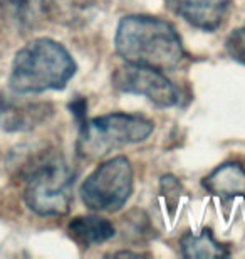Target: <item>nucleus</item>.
Masks as SVG:
<instances>
[{"label":"nucleus","instance_id":"f257e3e1","mask_svg":"<svg viewBox=\"0 0 245 259\" xmlns=\"http://www.w3.org/2000/svg\"><path fill=\"white\" fill-rule=\"evenodd\" d=\"M114 46L128 64L161 72L175 69L185 58L183 42L176 29L153 15H126L119 20Z\"/></svg>","mask_w":245,"mask_h":259},{"label":"nucleus","instance_id":"f03ea898","mask_svg":"<svg viewBox=\"0 0 245 259\" xmlns=\"http://www.w3.org/2000/svg\"><path fill=\"white\" fill-rule=\"evenodd\" d=\"M77 66L64 46L52 39H35L15 54L9 84L19 95L62 90L76 74Z\"/></svg>","mask_w":245,"mask_h":259},{"label":"nucleus","instance_id":"7ed1b4c3","mask_svg":"<svg viewBox=\"0 0 245 259\" xmlns=\"http://www.w3.org/2000/svg\"><path fill=\"white\" fill-rule=\"evenodd\" d=\"M25 202L37 215H64L72 204L74 174L56 155H40L32 160L25 175Z\"/></svg>","mask_w":245,"mask_h":259},{"label":"nucleus","instance_id":"20e7f679","mask_svg":"<svg viewBox=\"0 0 245 259\" xmlns=\"http://www.w3.org/2000/svg\"><path fill=\"white\" fill-rule=\"evenodd\" d=\"M155 130V123L131 113H109L81 125L77 150L82 157H104L114 148L139 143Z\"/></svg>","mask_w":245,"mask_h":259},{"label":"nucleus","instance_id":"39448f33","mask_svg":"<svg viewBox=\"0 0 245 259\" xmlns=\"http://www.w3.org/2000/svg\"><path fill=\"white\" fill-rule=\"evenodd\" d=\"M133 192V168L126 157L106 160L81 185V200L96 212H118Z\"/></svg>","mask_w":245,"mask_h":259},{"label":"nucleus","instance_id":"423d86ee","mask_svg":"<svg viewBox=\"0 0 245 259\" xmlns=\"http://www.w3.org/2000/svg\"><path fill=\"white\" fill-rule=\"evenodd\" d=\"M111 81L118 91L144 96L160 108L178 106L181 101L180 90L158 69L126 63L114 71Z\"/></svg>","mask_w":245,"mask_h":259},{"label":"nucleus","instance_id":"0eeeda50","mask_svg":"<svg viewBox=\"0 0 245 259\" xmlns=\"http://www.w3.org/2000/svg\"><path fill=\"white\" fill-rule=\"evenodd\" d=\"M176 15L190 25L213 32L227 17L230 0H165Z\"/></svg>","mask_w":245,"mask_h":259},{"label":"nucleus","instance_id":"6e6552de","mask_svg":"<svg viewBox=\"0 0 245 259\" xmlns=\"http://www.w3.org/2000/svg\"><path fill=\"white\" fill-rule=\"evenodd\" d=\"M49 103H24L0 98V128L7 132H25L52 115Z\"/></svg>","mask_w":245,"mask_h":259},{"label":"nucleus","instance_id":"1a4fd4ad","mask_svg":"<svg viewBox=\"0 0 245 259\" xmlns=\"http://www.w3.org/2000/svg\"><path fill=\"white\" fill-rule=\"evenodd\" d=\"M203 187L222 200L245 199V168L240 163H223L205 177Z\"/></svg>","mask_w":245,"mask_h":259},{"label":"nucleus","instance_id":"9d476101","mask_svg":"<svg viewBox=\"0 0 245 259\" xmlns=\"http://www.w3.org/2000/svg\"><path fill=\"white\" fill-rule=\"evenodd\" d=\"M51 0H0V15L22 30L34 29L49 14Z\"/></svg>","mask_w":245,"mask_h":259},{"label":"nucleus","instance_id":"9b49d317","mask_svg":"<svg viewBox=\"0 0 245 259\" xmlns=\"http://www.w3.org/2000/svg\"><path fill=\"white\" fill-rule=\"evenodd\" d=\"M67 234L77 246L91 247L103 244L116 234L113 222L99 215H79L74 217L67 226Z\"/></svg>","mask_w":245,"mask_h":259},{"label":"nucleus","instance_id":"f8f14e48","mask_svg":"<svg viewBox=\"0 0 245 259\" xmlns=\"http://www.w3.org/2000/svg\"><path fill=\"white\" fill-rule=\"evenodd\" d=\"M180 249H181V254L190 259L228 256V251L225 249V246H222L220 242L215 241V237H213L210 229H203L200 234H193V232L185 234L180 241Z\"/></svg>","mask_w":245,"mask_h":259},{"label":"nucleus","instance_id":"ddd939ff","mask_svg":"<svg viewBox=\"0 0 245 259\" xmlns=\"http://www.w3.org/2000/svg\"><path fill=\"white\" fill-rule=\"evenodd\" d=\"M160 190H161V197H163L166 207L173 212L175 207L180 205V199H181V195H183L181 184L173 177V175H165V177H161Z\"/></svg>","mask_w":245,"mask_h":259},{"label":"nucleus","instance_id":"4468645a","mask_svg":"<svg viewBox=\"0 0 245 259\" xmlns=\"http://www.w3.org/2000/svg\"><path fill=\"white\" fill-rule=\"evenodd\" d=\"M225 49L233 61L245 66V22L233 32H230L225 40Z\"/></svg>","mask_w":245,"mask_h":259}]
</instances>
